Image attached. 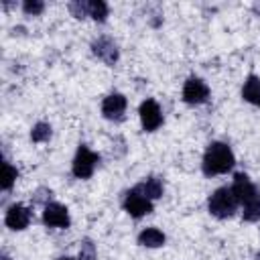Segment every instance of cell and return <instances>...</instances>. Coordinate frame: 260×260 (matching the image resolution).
Listing matches in <instances>:
<instances>
[{
    "mask_svg": "<svg viewBox=\"0 0 260 260\" xmlns=\"http://www.w3.org/2000/svg\"><path fill=\"white\" fill-rule=\"evenodd\" d=\"M232 191H234L238 203L242 205V217H244V221H250V223L252 221H258L260 219V191L250 181V177L246 173H236L234 175Z\"/></svg>",
    "mask_w": 260,
    "mask_h": 260,
    "instance_id": "cell-1",
    "label": "cell"
},
{
    "mask_svg": "<svg viewBox=\"0 0 260 260\" xmlns=\"http://www.w3.org/2000/svg\"><path fill=\"white\" fill-rule=\"evenodd\" d=\"M236 165V156L232 152V148L225 142H209L205 152H203V160H201V171L205 177H215V175H225L234 169Z\"/></svg>",
    "mask_w": 260,
    "mask_h": 260,
    "instance_id": "cell-2",
    "label": "cell"
},
{
    "mask_svg": "<svg viewBox=\"0 0 260 260\" xmlns=\"http://www.w3.org/2000/svg\"><path fill=\"white\" fill-rule=\"evenodd\" d=\"M238 207H240V203H238V199H236L232 187H217V189L209 195V199H207V209H209V213H211L213 217H217V219H228V217H232V215L238 211Z\"/></svg>",
    "mask_w": 260,
    "mask_h": 260,
    "instance_id": "cell-3",
    "label": "cell"
},
{
    "mask_svg": "<svg viewBox=\"0 0 260 260\" xmlns=\"http://www.w3.org/2000/svg\"><path fill=\"white\" fill-rule=\"evenodd\" d=\"M98 162H100V154L93 152L89 146L79 144L77 150H75L73 162H71V173H73L75 179H89L93 175Z\"/></svg>",
    "mask_w": 260,
    "mask_h": 260,
    "instance_id": "cell-4",
    "label": "cell"
},
{
    "mask_svg": "<svg viewBox=\"0 0 260 260\" xmlns=\"http://www.w3.org/2000/svg\"><path fill=\"white\" fill-rule=\"evenodd\" d=\"M122 207H124V211H126L130 217H134V219H140V217L152 213V209H154L152 201H150L146 195H142L136 187H132V189L124 195Z\"/></svg>",
    "mask_w": 260,
    "mask_h": 260,
    "instance_id": "cell-5",
    "label": "cell"
},
{
    "mask_svg": "<svg viewBox=\"0 0 260 260\" xmlns=\"http://www.w3.org/2000/svg\"><path fill=\"white\" fill-rule=\"evenodd\" d=\"M138 116H140V124H142V130L144 132H154L162 126V110L160 106L156 104V100L152 98H146L140 108H138Z\"/></svg>",
    "mask_w": 260,
    "mask_h": 260,
    "instance_id": "cell-6",
    "label": "cell"
},
{
    "mask_svg": "<svg viewBox=\"0 0 260 260\" xmlns=\"http://www.w3.org/2000/svg\"><path fill=\"white\" fill-rule=\"evenodd\" d=\"M209 85L201 79V77H195L191 75L185 85H183V102L189 104V106H201L209 100Z\"/></svg>",
    "mask_w": 260,
    "mask_h": 260,
    "instance_id": "cell-7",
    "label": "cell"
},
{
    "mask_svg": "<svg viewBox=\"0 0 260 260\" xmlns=\"http://www.w3.org/2000/svg\"><path fill=\"white\" fill-rule=\"evenodd\" d=\"M43 223L47 228H57V230H67L71 225V217L65 205L51 201L43 207Z\"/></svg>",
    "mask_w": 260,
    "mask_h": 260,
    "instance_id": "cell-8",
    "label": "cell"
},
{
    "mask_svg": "<svg viewBox=\"0 0 260 260\" xmlns=\"http://www.w3.org/2000/svg\"><path fill=\"white\" fill-rule=\"evenodd\" d=\"M91 53L102 63H106L108 67H114L118 63V59H120V49H118V45L110 37H98V39H93Z\"/></svg>",
    "mask_w": 260,
    "mask_h": 260,
    "instance_id": "cell-9",
    "label": "cell"
},
{
    "mask_svg": "<svg viewBox=\"0 0 260 260\" xmlns=\"http://www.w3.org/2000/svg\"><path fill=\"white\" fill-rule=\"evenodd\" d=\"M126 108H128V100L124 93H118V91L108 93L102 102V114L106 120H112V122H122Z\"/></svg>",
    "mask_w": 260,
    "mask_h": 260,
    "instance_id": "cell-10",
    "label": "cell"
},
{
    "mask_svg": "<svg viewBox=\"0 0 260 260\" xmlns=\"http://www.w3.org/2000/svg\"><path fill=\"white\" fill-rule=\"evenodd\" d=\"M30 219H32V211L24 205V203H12L6 213H4V223L6 228L14 230V232H22L30 225Z\"/></svg>",
    "mask_w": 260,
    "mask_h": 260,
    "instance_id": "cell-11",
    "label": "cell"
},
{
    "mask_svg": "<svg viewBox=\"0 0 260 260\" xmlns=\"http://www.w3.org/2000/svg\"><path fill=\"white\" fill-rule=\"evenodd\" d=\"M136 189L142 193V195H146L150 201H154V199H160L162 197V193H165V183H162V179L160 177H146L142 183H138L136 185Z\"/></svg>",
    "mask_w": 260,
    "mask_h": 260,
    "instance_id": "cell-12",
    "label": "cell"
},
{
    "mask_svg": "<svg viewBox=\"0 0 260 260\" xmlns=\"http://www.w3.org/2000/svg\"><path fill=\"white\" fill-rule=\"evenodd\" d=\"M242 100L260 108V77L250 73L242 85Z\"/></svg>",
    "mask_w": 260,
    "mask_h": 260,
    "instance_id": "cell-13",
    "label": "cell"
},
{
    "mask_svg": "<svg viewBox=\"0 0 260 260\" xmlns=\"http://www.w3.org/2000/svg\"><path fill=\"white\" fill-rule=\"evenodd\" d=\"M165 242H167V236L158 228H144L138 234V244L144 248H160L165 246Z\"/></svg>",
    "mask_w": 260,
    "mask_h": 260,
    "instance_id": "cell-14",
    "label": "cell"
},
{
    "mask_svg": "<svg viewBox=\"0 0 260 260\" xmlns=\"http://www.w3.org/2000/svg\"><path fill=\"white\" fill-rule=\"evenodd\" d=\"M110 14V8L104 0H89V18H93L95 22H106Z\"/></svg>",
    "mask_w": 260,
    "mask_h": 260,
    "instance_id": "cell-15",
    "label": "cell"
},
{
    "mask_svg": "<svg viewBox=\"0 0 260 260\" xmlns=\"http://www.w3.org/2000/svg\"><path fill=\"white\" fill-rule=\"evenodd\" d=\"M53 134V128L49 122H37L32 128H30V140L32 142H47Z\"/></svg>",
    "mask_w": 260,
    "mask_h": 260,
    "instance_id": "cell-16",
    "label": "cell"
},
{
    "mask_svg": "<svg viewBox=\"0 0 260 260\" xmlns=\"http://www.w3.org/2000/svg\"><path fill=\"white\" fill-rule=\"evenodd\" d=\"M16 177H18L16 167H12L8 160H4V162H2V181H0L2 191H10L12 185L16 183Z\"/></svg>",
    "mask_w": 260,
    "mask_h": 260,
    "instance_id": "cell-17",
    "label": "cell"
},
{
    "mask_svg": "<svg viewBox=\"0 0 260 260\" xmlns=\"http://www.w3.org/2000/svg\"><path fill=\"white\" fill-rule=\"evenodd\" d=\"M67 8H69L71 16H75L77 20H83L89 16V2L87 0H73L67 4Z\"/></svg>",
    "mask_w": 260,
    "mask_h": 260,
    "instance_id": "cell-18",
    "label": "cell"
},
{
    "mask_svg": "<svg viewBox=\"0 0 260 260\" xmlns=\"http://www.w3.org/2000/svg\"><path fill=\"white\" fill-rule=\"evenodd\" d=\"M77 260H98L95 244H93L89 238H83V240H81V246H79V258H77Z\"/></svg>",
    "mask_w": 260,
    "mask_h": 260,
    "instance_id": "cell-19",
    "label": "cell"
},
{
    "mask_svg": "<svg viewBox=\"0 0 260 260\" xmlns=\"http://www.w3.org/2000/svg\"><path fill=\"white\" fill-rule=\"evenodd\" d=\"M43 10H45L43 0H24L22 2V12L26 16H39V14H43Z\"/></svg>",
    "mask_w": 260,
    "mask_h": 260,
    "instance_id": "cell-20",
    "label": "cell"
},
{
    "mask_svg": "<svg viewBox=\"0 0 260 260\" xmlns=\"http://www.w3.org/2000/svg\"><path fill=\"white\" fill-rule=\"evenodd\" d=\"M57 260H75V258H71V256H59Z\"/></svg>",
    "mask_w": 260,
    "mask_h": 260,
    "instance_id": "cell-21",
    "label": "cell"
},
{
    "mask_svg": "<svg viewBox=\"0 0 260 260\" xmlns=\"http://www.w3.org/2000/svg\"><path fill=\"white\" fill-rule=\"evenodd\" d=\"M2 260H10V258H8V254H6V252H2Z\"/></svg>",
    "mask_w": 260,
    "mask_h": 260,
    "instance_id": "cell-22",
    "label": "cell"
}]
</instances>
